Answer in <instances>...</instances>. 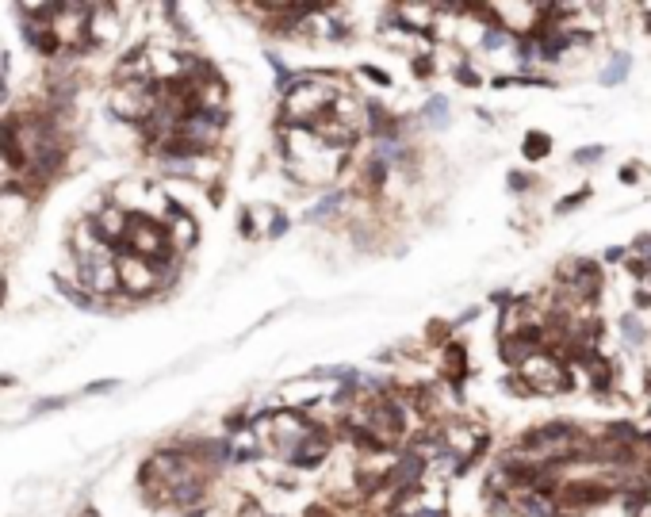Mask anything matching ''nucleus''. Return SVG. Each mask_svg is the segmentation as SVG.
<instances>
[{"instance_id": "nucleus-10", "label": "nucleus", "mask_w": 651, "mask_h": 517, "mask_svg": "<svg viewBox=\"0 0 651 517\" xmlns=\"http://www.w3.org/2000/svg\"><path fill=\"white\" fill-rule=\"evenodd\" d=\"M544 146H548V138H544V135H528V138H525V150H528V158H544V153H548Z\"/></svg>"}, {"instance_id": "nucleus-9", "label": "nucleus", "mask_w": 651, "mask_h": 517, "mask_svg": "<svg viewBox=\"0 0 651 517\" xmlns=\"http://www.w3.org/2000/svg\"><path fill=\"white\" fill-rule=\"evenodd\" d=\"M624 77H629V57H617V62L613 65H609V69L606 73H601V81H606V85H613V81H624Z\"/></svg>"}, {"instance_id": "nucleus-12", "label": "nucleus", "mask_w": 651, "mask_h": 517, "mask_svg": "<svg viewBox=\"0 0 651 517\" xmlns=\"http://www.w3.org/2000/svg\"><path fill=\"white\" fill-rule=\"evenodd\" d=\"M579 200H586V192H575V195H567V200H564V203H559V211H567V207H575V203H579Z\"/></svg>"}, {"instance_id": "nucleus-4", "label": "nucleus", "mask_w": 651, "mask_h": 517, "mask_svg": "<svg viewBox=\"0 0 651 517\" xmlns=\"http://www.w3.org/2000/svg\"><path fill=\"white\" fill-rule=\"evenodd\" d=\"M88 35L92 39H115L119 35V20H115V12L111 8H92V15H88Z\"/></svg>"}, {"instance_id": "nucleus-5", "label": "nucleus", "mask_w": 651, "mask_h": 517, "mask_svg": "<svg viewBox=\"0 0 651 517\" xmlns=\"http://www.w3.org/2000/svg\"><path fill=\"white\" fill-rule=\"evenodd\" d=\"M575 433H571V425H548V429H536V433H528L521 445L525 448H536V445H559V441H571Z\"/></svg>"}, {"instance_id": "nucleus-11", "label": "nucleus", "mask_w": 651, "mask_h": 517, "mask_svg": "<svg viewBox=\"0 0 651 517\" xmlns=\"http://www.w3.org/2000/svg\"><path fill=\"white\" fill-rule=\"evenodd\" d=\"M621 326H624V338H629V345H640V322L636 318H621Z\"/></svg>"}, {"instance_id": "nucleus-1", "label": "nucleus", "mask_w": 651, "mask_h": 517, "mask_svg": "<svg viewBox=\"0 0 651 517\" xmlns=\"http://www.w3.org/2000/svg\"><path fill=\"white\" fill-rule=\"evenodd\" d=\"M123 245H127V253H138V257H146V261H158V257H165V253L173 249L169 230L158 226L153 219H146V215H130Z\"/></svg>"}, {"instance_id": "nucleus-7", "label": "nucleus", "mask_w": 651, "mask_h": 517, "mask_svg": "<svg viewBox=\"0 0 651 517\" xmlns=\"http://www.w3.org/2000/svg\"><path fill=\"white\" fill-rule=\"evenodd\" d=\"M426 115H429V123H437V127H444V115H449V100H444V96H433V100L426 104Z\"/></svg>"}, {"instance_id": "nucleus-6", "label": "nucleus", "mask_w": 651, "mask_h": 517, "mask_svg": "<svg viewBox=\"0 0 651 517\" xmlns=\"http://www.w3.org/2000/svg\"><path fill=\"white\" fill-rule=\"evenodd\" d=\"M521 517H552V502L544 495H525L521 498Z\"/></svg>"}, {"instance_id": "nucleus-13", "label": "nucleus", "mask_w": 651, "mask_h": 517, "mask_svg": "<svg viewBox=\"0 0 651 517\" xmlns=\"http://www.w3.org/2000/svg\"><path fill=\"white\" fill-rule=\"evenodd\" d=\"M598 158H601L598 146H594V150H582V153H579V161H598Z\"/></svg>"}, {"instance_id": "nucleus-14", "label": "nucleus", "mask_w": 651, "mask_h": 517, "mask_svg": "<svg viewBox=\"0 0 651 517\" xmlns=\"http://www.w3.org/2000/svg\"><path fill=\"white\" fill-rule=\"evenodd\" d=\"M85 517H96V513H92V510H88V513H85Z\"/></svg>"}, {"instance_id": "nucleus-2", "label": "nucleus", "mask_w": 651, "mask_h": 517, "mask_svg": "<svg viewBox=\"0 0 651 517\" xmlns=\"http://www.w3.org/2000/svg\"><path fill=\"white\" fill-rule=\"evenodd\" d=\"M80 287H85V295H111L119 284V261L115 257H100V261H85L80 265Z\"/></svg>"}, {"instance_id": "nucleus-8", "label": "nucleus", "mask_w": 651, "mask_h": 517, "mask_svg": "<svg viewBox=\"0 0 651 517\" xmlns=\"http://www.w3.org/2000/svg\"><path fill=\"white\" fill-rule=\"evenodd\" d=\"M322 448H326L322 441H318L314 448H307V445H303L295 456H291V464H295V467H311V464H318V460H322Z\"/></svg>"}, {"instance_id": "nucleus-3", "label": "nucleus", "mask_w": 651, "mask_h": 517, "mask_svg": "<svg viewBox=\"0 0 651 517\" xmlns=\"http://www.w3.org/2000/svg\"><path fill=\"white\" fill-rule=\"evenodd\" d=\"M119 284H123L130 295L153 291V287H158V265L138 257V253H123V257H119Z\"/></svg>"}]
</instances>
